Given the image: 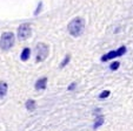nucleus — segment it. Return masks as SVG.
I'll use <instances>...</instances> for the list:
<instances>
[{
    "label": "nucleus",
    "instance_id": "nucleus-10",
    "mask_svg": "<svg viewBox=\"0 0 133 131\" xmlns=\"http://www.w3.org/2000/svg\"><path fill=\"white\" fill-rule=\"evenodd\" d=\"M25 106H26V109H27L28 111H33V110H35L37 104H35L34 99H27V101H26V103H25Z\"/></svg>",
    "mask_w": 133,
    "mask_h": 131
},
{
    "label": "nucleus",
    "instance_id": "nucleus-1",
    "mask_svg": "<svg viewBox=\"0 0 133 131\" xmlns=\"http://www.w3.org/2000/svg\"><path fill=\"white\" fill-rule=\"evenodd\" d=\"M84 28H85V21L83 18H74L71 20L67 26L68 33L74 37L80 36L84 32Z\"/></svg>",
    "mask_w": 133,
    "mask_h": 131
},
{
    "label": "nucleus",
    "instance_id": "nucleus-6",
    "mask_svg": "<svg viewBox=\"0 0 133 131\" xmlns=\"http://www.w3.org/2000/svg\"><path fill=\"white\" fill-rule=\"evenodd\" d=\"M34 87L37 90H45L47 87V77H40L39 80H37Z\"/></svg>",
    "mask_w": 133,
    "mask_h": 131
},
{
    "label": "nucleus",
    "instance_id": "nucleus-3",
    "mask_svg": "<svg viewBox=\"0 0 133 131\" xmlns=\"http://www.w3.org/2000/svg\"><path fill=\"white\" fill-rule=\"evenodd\" d=\"M48 53H50V47L46 43L40 42L35 46V61L37 62H43L47 59Z\"/></svg>",
    "mask_w": 133,
    "mask_h": 131
},
{
    "label": "nucleus",
    "instance_id": "nucleus-11",
    "mask_svg": "<svg viewBox=\"0 0 133 131\" xmlns=\"http://www.w3.org/2000/svg\"><path fill=\"white\" fill-rule=\"evenodd\" d=\"M110 90H104L101 94H99V98L100 99H105V98H107L108 96H110Z\"/></svg>",
    "mask_w": 133,
    "mask_h": 131
},
{
    "label": "nucleus",
    "instance_id": "nucleus-13",
    "mask_svg": "<svg viewBox=\"0 0 133 131\" xmlns=\"http://www.w3.org/2000/svg\"><path fill=\"white\" fill-rule=\"evenodd\" d=\"M119 66H120V63H119L118 61H116V62H113V63H111L110 69H111V70H117V69L119 68Z\"/></svg>",
    "mask_w": 133,
    "mask_h": 131
},
{
    "label": "nucleus",
    "instance_id": "nucleus-8",
    "mask_svg": "<svg viewBox=\"0 0 133 131\" xmlns=\"http://www.w3.org/2000/svg\"><path fill=\"white\" fill-rule=\"evenodd\" d=\"M30 56H31V49L28 47L24 48L23 52H21V54H20V60L25 62V61H27V60L30 59Z\"/></svg>",
    "mask_w": 133,
    "mask_h": 131
},
{
    "label": "nucleus",
    "instance_id": "nucleus-12",
    "mask_svg": "<svg viewBox=\"0 0 133 131\" xmlns=\"http://www.w3.org/2000/svg\"><path fill=\"white\" fill-rule=\"evenodd\" d=\"M70 60H71V56H70V55H66L65 59H64V60H63V62L60 63V68H64V67L66 66V64H68Z\"/></svg>",
    "mask_w": 133,
    "mask_h": 131
},
{
    "label": "nucleus",
    "instance_id": "nucleus-5",
    "mask_svg": "<svg viewBox=\"0 0 133 131\" xmlns=\"http://www.w3.org/2000/svg\"><path fill=\"white\" fill-rule=\"evenodd\" d=\"M125 53H126V47L125 46H121V47L118 48L117 50H111V52H108L107 54H105L103 57H101V61L106 62V61H108V60L116 59V57H118V56H123Z\"/></svg>",
    "mask_w": 133,
    "mask_h": 131
},
{
    "label": "nucleus",
    "instance_id": "nucleus-2",
    "mask_svg": "<svg viewBox=\"0 0 133 131\" xmlns=\"http://www.w3.org/2000/svg\"><path fill=\"white\" fill-rule=\"evenodd\" d=\"M15 37L12 32H5L0 36V49L10 50L14 46Z\"/></svg>",
    "mask_w": 133,
    "mask_h": 131
},
{
    "label": "nucleus",
    "instance_id": "nucleus-9",
    "mask_svg": "<svg viewBox=\"0 0 133 131\" xmlns=\"http://www.w3.org/2000/svg\"><path fill=\"white\" fill-rule=\"evenodd\" d=\"M103 124H104V116L103 115H98L97 118H96V121H94V124H93V129L97 130V129L100 128Z\"/></svg>",
    "mask_w": 133,
    "mask_h": 131
},
{
    "label": "nucleus",
    "instance_id": "nucleus-15",
    "mask_svg": "<svg viewBox=\"0 0 133 131\" xmlns=\"http://www.w3.org/2000/svg\"><path fill=\"white\" fill-rule=\"evenodd\" d=\"M75 87H77V83H75V82H73V83H71L70 86H68L67 89L71 91V90H74V89H75Z\"/></svg>",
    "mask_w": 133,
    "mask_h": 131
},
{
    "label": "nucleus",
    "instance_id": "nucleus-14",
    "mask_svg": "<svg viewBox=\"0 0 133 131\" xmlns=\"http://www.w3.org/2000/svg\"><path fill=\"white\" fill-rule=\"evenodd\" d=\"M41 8H43V3H39L38 4V6H37V10L34 11V15H38L39 14V13H40V11H41Z\"/></svg>",
    "mask_w": 133,
    "mask_h": 131
},
{
    "label": "nucleus",
    "instance_id": "nucleus-7",
    "mask_svg": "<svg viewBox=\"0 0 133 131\" xmlns=\"http://www.w3.org/2000/svg\"><path fill=\"white\" fill-rule=\"evenodd\" d=\"M7 90H8L7 83H6V82H4V81H0V99H3L4 97L6 96Z\"/></svg>",
    "mask_w": 133,
    "mask_h": 131
},
{
    "label": "nucleus",
    "instance_id": "nucleus-4",
    "mask_svg": "<svg viewBox=\"0 0 133 131\" xmlns=\"http://www.w3.org/2000/svg\"><path fill=\"white\" fill-rule=\"evenodd\" d=\"M32 34V28L30 24H21L18 28V39L21 41H25Z\"/></svg>",
    "mask_w": 133,
    "mask_h": 131
}]
</instances>
